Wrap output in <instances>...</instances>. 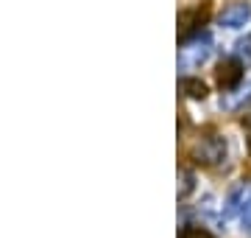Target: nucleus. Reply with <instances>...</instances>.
I'll return each mask as SVG.
<instances>
[{
    "mask_svg": "<svg viewBox=\"0 0 251 238\" xmlns=\"http://www.w3.org/2000/svg\"><path fill=\"white\" fill-rule=\"evenodd\" d=\"M243 79V62L240 59H224L221 67H218V84L224 87V90H232L237 87Z\"/></svg>",
    "mask_w": 251,
    "mask_h": 238,
    "instance_id": "obj_5",
    "label": "nucleus"
},
{
    "mask_svg": "<svg viewBox=\"0 0 251 238\" xmlns=\"http://www.w3.org/2000/svg\"><path fill=\"white\" fill-rule=\"evenodd\" d=\"M251 208V188H246V185H240V188H234L232 193H229V199H226V216L229 219H234V216H246V210Z\"/></svg>",
    "mask_w": 251,
    "mask_h": 238,
    "instance_id": "obj_4",
    "label": "nucleus"
},
{
    "mask_svg": "<svg viewBox=\"0 0 251 238\" xmlns=\"http://www.w3.org/2000/svg\"><path fill=\"white\" fill-rule=\"evenodd\" d=\"M243 224H246V227L251 230V208H249V210H246V216H243Z\"/></svg>",
    "mask_w": 251,
    "mask_h": 238,
    "instance_id": "obj_9",
    "label": "nucleus"
},
{
    "mask_svg": "<svg viewBox=\"0 0 251 238\" xmlns=\"http://www.w3.org/2000/svg\"><path fill=\"white\" fill-rule=\"evenodd\" d=\"M212 54V37L209 34H196L193 39H184L179 51V67L181 70H193L198 64H204Z\"/></svg>",
    "mask_w": 251,
    "mask_h": 238,
    "instance_id": "obj_1",
    "label": "nucleus"
},
{
    "mask_svg": "<svg viewBox=\"0 0 251 238\" xmlns=\"http://www.w3.org/2000/svg\"><path fill=\"white\" fill-rule=\"evenodd\" d=\"M234 51H237V56L240 59H246V62H251V34H246V37L234 45Z\"/></svg>",
    "mask_w": 251,
    "mask_h": 238,
    "instance_id": "obj_7",
    "label": "nucleus"
},
{
    "mask_svg": "<svg viewBox=\"0 0 251 238\" xmlns=\"http://www.w3.org/2000/svg\"><path fill=\"white\" fill-rule=\"evenodd\" d=\"M196 160L198 163H204V165H215V163H221L226 157V140H221V138H206V140H201L196 146Z\"/></svg>",
    "mask_w": 251,
    "mask_h": 238,
    "instance_id": "obj_2",
    "label": "nucleus"
},
{
    "mask_svg": "<svg viewBox=\"0 0 251 238\" xmlns=\"http://www.w3.org/2000/svg\"><path fill=\"white\" fill-rule=\"evenodd\" d=\"M249 20H251V6L246 0H234V3H229V6L221 11L218 23L224 28H240V26H246Z\"/></svg>",
    "mask_w": 251,
    "mask_h": 238,
    "instance_id": "obj_3",
    "label": "nucleus"
},
{
    "mask_svg": "<svg viewBox=\"0 0 251 238\" xmlns=\"http://www.w3.org/2000/svg\"><path fill=\"white\" fill-rule=\"evenodd\" d=\"M179 90L184 92L187 98H196V101L206 98V84L201 82V79H181V82H179Z\"/></svg>",
    "mask_w": 251,
    "mask_h": 238,
    "instance_id": "obj_6",
    "label": "nucleus"
},
{
    "mask_svg": "<svg viewBox=\"0 0 251 238\" xmlns=\"http://www.w3.org/2000/svg\"><path fill=\"white\" fill-rule=\"evenodd\" d=\"M179 238H212V236H209L204 227H193V224H190V227L181 230V236H179Z\"/></svg>",
    "mask_w": 251,
    "mask_h": 238,
    "instance_id": "obj_8",
    "label": "nucleus"
}]
</instances>
